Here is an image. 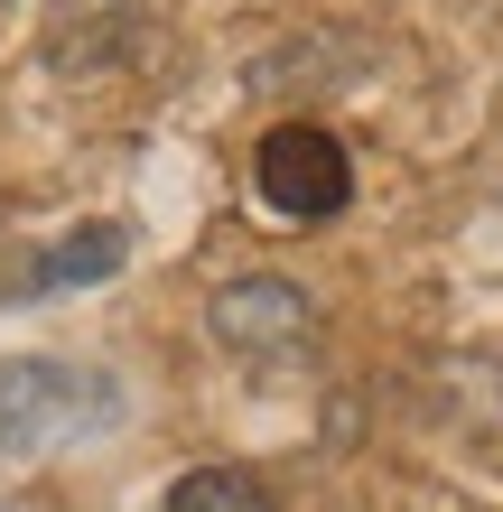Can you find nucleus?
I'll return each instance as SVG.
<instances>
[{
    "label": "nucleus",
    "instance_id": "6",
    "mask_svg": "<svg viewBox=\"0 0 503 512\" xmlns=\"http://www.w3.org/2000/svg\"><path fill=\"white\" fill-rule=\"evenodd\" d=\"M168 512H271V494H261V475H243V466H187L168 485Z\"/></svg>",
    "mask_w": 503,
    "mask_h": 512
},
{
    "label": "nucleus",
    "instance_id": "2",
    "mask_svg": "<svg viewBox=\"0 0 503 512\" xmlns=\"http://www.w3.org/2000/svg\"><path fill=\"white\" fill-rule=\"evenodd\" d=\"M252 196L271 205V215L289 224H327L345 215V196H354V159H345V140L327 122H271L252 149Z\"/></svg>",
    "mask_w": 503,
    "mask_h": 512
},
{
    "label": "nucleus",
    "instance_id": "5",
    "mask_svg": "<svg viewBox=\"0 0 503 512\" xmlns=\"http://www.w3.org/2000/svg\"><path fill=\"white\" fill-rule=\"evenodd\" d=\"M122 261H131V233H122V224H75L66 243L28 270V289H94V280H112Z\"/></svg>",
    "mask_w": 503,
    "mask_h": 512
},
{
    "label": "nucleus",
    "instance_id": "3",
    "mask_svg": "<svg viewBox=\"0 0 503 512\" xmlns=\"http://www.w3.org/2000/svg\"><path fill=\"white\" fill-rule=\"evenodd\" d=\"M205 326H215V345L280 364V354H308L317 308H308V289H299V280H271V270H252V280H224L215 298H205Z\"/></svg>",
    "mask_w": 503,
    "mask_h": 512
},
{
    "label": "nucleus",
    "instance_id": "4",
    "mask_svg": "<svg viewBox=\"0 0 503 512\" xmlns=\"http://www.w3.org/2000/svg\"><path fill=\"white\" fill-rule=\"evenodd\" d=\"M122 28H131V0H47V56L66 75L122 56Z\"/></svg>",
    "mask_w": 503,
    "mask_h": 512
},
{
    "label": "nucleus",
    "instance_id": "1",
    "mask_svg": "<svg viewBox=\"0 0 503 512\" xmlns=\"http://www.w3.org/2000/svg\"><path fill=\"white\" fill-rule=\"evenodd\" d=\"M122 419V382L66 354H19L0 364V457H47V447L103 438Z\"/></svg>",
    "mask_w": 503,
    "mask_h": 512
}]
</instances>
